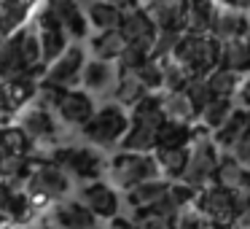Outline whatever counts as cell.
<instances>
[{
  "mask_svg": "<svg viewBox=\"0 0 250 229\" xmlns=\"http://www.w3.org/2000/svg\"><path fill=\"white\" fill-rule=\"evenodd\" d=\"M70 189H73V181L67 178L60 167L46 162L43 157L41 159L33 157V167H30V175H27V181H24L22 191L30 197V202H33L41 213L49 205H54V202L65 200V197L70 194Z\"/></svg>",
  "mask_w": 250,
  "mask_h": 229,
  "instance_id": "7a4b0ae2",
  "label": "cell"
},
{
  "mask_svg": "<svg viewBox=\"0 0 250 229\" xmlns=\"http://www.w3.org/2000/svg\"><path fill=\"white\" fill-rule=\"evenodd\" d=\"M89 229H105V224H94V227H89Z\"/></svg>",
  "mask_w": 250,
  "mask_h": 229,
  "instance_id": "b9f144b4",
  "label": "cell"
},
{
  "mask_svg": "<svg viewBox=\"0 0 250 229\" xmlns=\"http://www.w3.org/2000/svg\"><path fill=\"white\" fill-rule=\"evenodd\" d=\"M180 30H156L153 33V41H151V60H167L169 54L175 51V46H178L180 41Z\"/></svg>",
  "mask_w": 250,
  "mask_h": 229,
  "instance_id": "d6a6232c",
  "label": "cell"
},
{
  "mask_svg": "<svg viewBox=\"0 0 250 229\" xmlns=\"http://www.w3.org/2000/svg\"><path fill=\"white\" fill-rule=\"evenodd\" d=\"M0 148L6 157H33V143L24 137L17 124H8L0 130Z\"/></svg>",
  "mask_w": 250,
  "mask_h": 229,
  "instance_id": "1f68e13d",
  "label": "cell"
},
{
  "mask_svg": "<svg viewBox=\"0 0 250 229\" xmlns=\"http://www.w3.org/2000/svg\"><path fill=\"white\" fill-rule=\"evenodd\" d=\"M218 162H221V151L215 148V143L210 140L207 132H199L194 137V143L188 146V162H186L183 170V178L178 183L188 186L191 191H202L215 181V170Z\"/></svg>",
  "mask_w": 250,
  "mask_h": 229,
  "instance_id": "52a82bcc",
  "label": "cell"
},
{
  "mask_svg": "<svg viewBox=\"0 0 250 229\" xmlns=\"http://www.w3.org/2000/svg\"><path fill=\"white\" fill-rule=\"evenodd\" d=\"M140 8L153 30H180L186 3L183 0H156V3H140Z\"/></svg>",
  "mask_w": 250,
  "mask_h": 229,
  "instance_id": "e0dca14e",
  "label": "cell"
},
{
  "mask_svg": "<svg viewBox=\"0 0 250 229\" xmlns=\"http://www.w3.org/2000/svg\"><path fill=\"white\" fill-rule=\"evenodd\" d=\"M172 229H223V227H218V224L202 218L194 207H186V210L172 221Z\"/></svg>",
  "mask_w": 250,
  "mask_h": 229,
  "instance_id": "8d00e7d4",
  "label": "cell"
},
{
  "mask_svg": "<svg viewBox=\"0 0 250 229\" xmlns=\"http://www.w3.org/2000/svg\"><path fill=\"white\" fill-rule=\"evenodd\" d=\"M78 202L92 213V218L97 224H108L119 216L121 210V197L119 191H113L105 181H92V183H83L78 189Z\"/></svg>",
  "mask_w": 250,
  "mask_h": 229,
  "instance_id": "9c48e42d",
  "label": "cell"
},
{
  "mask_svg": "<svg viewBox=\"0 0 250 229\" xmlns=\"http://www.w3.org/2000/svg\"><path fill=\"white\" fill-rule=\"evenodd\" d=\"M35 3H19V0H3L0 3V35H14L17 30H22L24 24H30Z\"/></svg>",
  "mask_w": 250,
  "mask_h": 229,
  "instance_id": "d4e9b609",
  "label": "cell"
},
{
  "mask_svg": "<svg viewBox=\"0 0 250 229\" xmlns=\"http://www.w3.org/2000/svg\"><path fill=\"white\" fill-rule=\"evenodd\" d=\"M86 49L89 54H92V60L97 62H110V65H116V60L121 57V51L126 49L124 38H121L119 30H105V33H94L86 38Z\"/></svg>",
  "mask_w": 250,
  "mask_h": 229,
  "instance_id": "d6986e66",
  "label": "cell"
},
{
  "mask_svg": "<svg viewBox=\"0 0 250 229\" xmlns=\"http://www.w3.org/2000/svg\"><path fill=\"white\" fill-rule=\"evenodd\" d=\"M83 17H86L89 30H97V33H105V30H116L121 22V8L119 3H110V0H97V3H81Z\"/></svg>",
  "mask_w": 250,
  "mask_h": 229,
  "instance_id": "44dd1931",
  "label": "cell"
},
{
  "mask_svg": "<svg viewBox=\"0 0 250 229\" xmlns=\"http://www.w3.org/2000/svg\"><path fill=\"white\" fill-rule=\"evenodd\" d=\"M250 33V19H248V6L239 3V6H215V19H212L210 35L218 44H226V41H248Z\"/></svg>",
  "mask_w": 250,
  "mask_h": 229,
  "instance_id": "7c38bea8",
  "label": "cell"
},
{
  "mask_svg": "<svg viewBox=\"0 0 250 229\" xmlns=\"http://www.w3.org/2000/svg\"><path fill=\"white\" fill-rule=\"evenodd\" d=\"M186 97L191 100V105H194V111H196V119H199V114L207 108V103L212 100V94H210V89H207V84H205V78H191L188 84H186Z\"/></svg>",
  "mask_w": 250,
  "mask_h": 229,
  "instance_id": "e575fe53",
  "label": "cell"
},
{
  "mask_svg": "<svg viewBox=\"0 0 250 229\" xmlns=\"http://www.w3.org/2000/svg\"><path fill=\"white\" fill-rule=\"evenodd\" d=\"M14 124L24 132V137L33 143V148L41 146V143H54L57 135H60V124H57L54 114H51V111L38 108V105H33V103H30L27 108L17 116Z\"/></svg>",
  "mask_w": 250,
  "mask_h": 229,
  "instance_id": "8fae6325",
  "label": "cell"
},
{
  "mask_svg": "<svg viewBox=\"0 0 250 229\" xmlns=\"http://www.w3.org/2000/svg\"><path fill=\"white\" fill-rule=\"evenodd\" d=\"M215 6L218 3H186L180 33L188 35H210L212 19H215Z\"/></svg>",
  "mask_w": 250,
  "mask_h": 229,
  "instance_id": "7402d4cb",
  "label": "cell"
},
{
  "mask_svg": "<svg viewBox=\"0 0 250 229\" xmlns=\"http://www.w3.org/2000/svg\"><path fill=\"white\" fill-rule=\"evenodd\" d=\"M0 229H22V227H11V224H3Z\"/></svg>",
  "mask_w": 250,
  "mask_h": 229,
  "instance_id": "60d3db41",
  "label": "cell"
},
{
  "mask_svg": "<svg viewBox=\"0 0 250 229\" xmlns=\"http://www.w3.org/2000/svg\"><path fill=\"white\" fill-rule=\"evenodd\" d=\"M105 229H137V224L132 218H124V216H116L113 221L105 224Z\"/></svg>",
  "mask_w": 250,
  "mask_h": 229,
  "instance_id": "f35d334b",
  "label": "cell"
},
{
  "mask_svg": "<svg viewBox=\"0 0 250 229\" xmlns=\"http://www.w3.org/2000/svg\"><path fill=\"white\" fill-rule=\"evenodd\" d=\"M54 167H60L67 178H76L78 183H92V181H103L105 173V154H100L92 146H54L49 157H43Z\"/></svg>",
  "mask_w": 250,
  "mask_h": 229,
  "instance_id": "5b68a950",
  "label": "cell"
},
{
  "mask_svg": "<svg viewBox=\"0 0 250 229\" xmlns=\"http://www.w3.org/2000/svg\"><path fill=\"white\" fill-rule=\"evenodd\" d=\"M116 78H119L116 65H110V62H97V60H86V65H83V70H81L78 89L86 92L89 97H94V94H110Z\"/></svg>",
  "mask_w": 250,
  "mask_h": 229,
  "instance_id": "2e32d148",
  "label": "cell"
},
{
  "mask_svg": "<svg viewBox=\"0 0 250 229\" xmlns=\"http://www.w3.org/2000/svg\"><path fill=\"white\" fill-rule=\"evenodd\" d=\"M146 94H151V92L143 89V84L135 78V73H119L113 89H110V103H116L124 111H132Z\"/></svg>",
  "mask_w": 250,
  "mask_h": 229,
  "instance_id": "cb8c5ba5",
  "label": "cell"
},
{
  "mask_svg": "<svg viewBox=\"0 0 250 229\" xmlns=\"http://www.w3.org/2000/svg\"><path fill=\"white\" fill-rule=\"evenodd\" d=\"M51 8H54L57 22H60L62 33L70 44H81V41L89 38V24L81 3H76V0H51Z\"/></svg>",
  "mask_w": 250,
  "mask_h": 229,
  "instance_id": "9a60e30c",
  "label": "cell"
},
{
  "mask_svg": "<svg viewBox=\"0 0 250 229\" xmlns=\"http://www.w3.org/2000/svg\"><path fill=\"white\" fill-rule=\"evenodd\" d=\"M231 111H234V103H231V100L212 97L210 103H207V108L199 114V119H196V127H199L202 132H207V135H212V132H215L218 127H221L223 121L231 116Z\"/></svg>",
  "mask_w": 250,
  "mask_h": 229,
  "instance_id": "4dcf8cb0",
  "label": "cell"
},
{
  "mask_svg": "<svg viewBox=\"0 0 250 229\" xmlns=\"http://www.w3.org/2000/svg\"><path fill=\"white\" fill-rule=\"evenodd\" d=\"M121 8V22H119V33L124 38L126 46H143V49H151V41L156 30L151 27V22L146 19L140 3H119Z\"/></svg>",
  "mask_w": 250,
  "mask_h": 229,
  "instance_id": "4fadbf2b",
  "label": "cell"
},
{
  "mask_svg": "<svg viewBox=\"0 0 250 229\" xmlns=\"http://www.w3.org/2000/svg\"><path fill=\"white\" fill-rule=\"evenodd\" d=\"M94 111H97L94 97H89L81 89H67V92L60 94V100H57V105H54V119H57V124L81 130V127L92 119Z\"/></svg>",
  "mask_w": 250,
  "mask_h": 229,
  "instance_id": "30bf717a",
  "label": "cell"
},
{
  "mask_svg": "<svg viewBox=\"0 0 250 229\" xmlns=\"http://www.w3.org/2000/svg\"><path fill=\"white\" fill-rule=\"evenodd\" d=\"M248 205H250V194H239V191H231V189H223L218 183H210L207 189L196 191L194 207L202 218L218 224L223 229H231L234 224L245 221L248 218Z\"/></svg>",
  "mask_w": 250,
  "mask_h": 229,
  "instance_id": "6da1fadb",
  "label": "cell"
},
{
  "mask_svg": "<svg viewBox=\"0 0 250 229\" xmlns=\"http://www.w3.org/2000/svg\"><path fill=\"white\" fill-rule=\"evenodd\" d=\"M43 216L51 221L54 229H89V227L97 224L92 218V213H89L76 197H65V200L49 205L43 210Z\"/></svg>",
  "mask_w": 250,
  "mask_h": 229,
  "instance_id": "5bb4252c",
  "label": "cell"
},
{
  "mask_svg": "<svg viewBox=\"0 0 250 229\" xmlns=\"http://www.w3.org/2000/svg\"><path fill=\"white\" fill-rule=\"evenodd\" d=\"M126 127H129V114L124 108H119L116 103H103L97 105L92 119L78 132L83 135L86 146L97 148V151H110V148L119 151L121 140L126 135Z\"/></svg>",
  "mask_w": 250,
  "mask_h": 229,
  "instance_id": "277c9868",
  "label": "cell"
},
{
  "mask_svg": "<svg viewBox=\"0 0 250 229\" xmlns=\"http://www.w3.org/2000/svg\"><path fill=\"white\" fill-rule=\"evenodd\" d=\"M218 68H226V70H231V73H248V68H250V44L245 38L221 44V60H218Z\"/></svg>",
  "mask_w": 250,
  "mask_h": 229,
  "instance_id": "f546056e",
  "label": "cell"
},
{
  "mask_svg": "<svg viewBox=\"0 0 250 229\" xmlns=\"http://www.w3.org/2000/svg\"><path fill=\"white\" fill-rule=\"evenodd\" d=\"M30 229H54V227H51V221H49V218L43 216V213H41V216L35 218L33 224H30Z\"/></svg>",
  "mask_w": 250,
  "mask_h": 229,
  "instance_id": "ab89813d",
  "label": "cell"
},
{
  "mask_svg": "<svg viewBox=\"0 0 250 229\" xmlns=\"http://www.w3.org/2000/svg\"><path fill=\"white\" fill-rule=\"evenodd\" d=\"M105 173H108L105 183L113 191H124V194L132 191L135 186L146 183V181L159 178V170L153 164L151 154H132V151H116L105 162Z\"/></svg>",
  "mask_w": 250,
  "mask_h": 229,
  "instance_id": "8992f818",
  "label": "cell"
},
{
  "mask_svg": "<svg viewBox=\"0 0 250 229\" xmlns=\"http://www.w3.org/2000/svg\"><path fill=\"white\" fill-rule=\"evenodd\" d=\"M151 157L162 181L178 183L183 178L186 162H188V148H156V151H151Z\"/></svg>",
  "mask_w": 250,
  "mask_h": 229,
  "instance_id": "ffe728a7",
  "label": "cell"
},
{
  "mask_svg": "<svg viewBox=\"0 0 250 229\" xmlns=\"http://www.w3.org/2000/svg\"><path fill=\"white\" fill-rule=\"evenodd\" d=\"M248 132H250V114H248V111L234 108L231 116H229V119L210 135V140L215 143V148H218L221 154H226L229 148H231L242 135H248Z\"/></svg>",
  "mask_w": 250,
  "mask_h": 229,
  "instance_id": "ac0fdd59",
  "label": "cell"
},
{
  "mask_svg": "<svg viewBox=\"0 0 250 229\" xmlns=\"http://www.w3.org/2000/svg\"><path fill=\"white\" fill-rule=\"evenodd\" d=\"M212 183L223 186V189H231V191H239V194H250L248 191V183H250V170L237 164L234 159H229L226 154H221V162H218V170H215V181Z\"/></svg>",
  "mask_w": 250,
  "mask_h": 229,
  "instance_id": "603a6c76",
  "label": "cell"
},
{
  "mask_svg": "<svg viewBox=\"0 0 250 229\" xmlns=\"http://www.w3.org/2000/svg\"><path fill=\"white\" fill-rule=\"evenodd\" d=\"M162 114H164V121H178V124L196 127V111L191 105V100L186 97V92L162 94Z\"/></svg>",
  "mask_w": 250,
  "mask_h": 229,
  "instance_id": "83f0119b",
  "label": "cell"
},
{
  "mask_svg": "<svg viewBox=\"0 0 250 229\" xmlns=\"http://www.w3.org/2000/svg\"><path fill=\"white\" fill-rule=\"evenodd\" d=\"M199 132H202L199 127L178 124V121H164L156 132V148H188ZM156 148H153V151H156Z\"/></svg>",
  "mask_w": 250,
  "mask_h": 229,
  "instance_id": "4316f807",
  "label": "cell"
},
{
  "mask_svg": "<svg viewBox=\"0 0 250 229\" xmlns=\"http://www.w3.org/2000/svg\"><path fill=\"white\" fill-rule=\"evenodd\" d=\"M169 60L180 68V70L191 78H205L207 73H212L221 60V44L212 35H188L183 33L175 46V51L169 54Z\"/></svg>",
  "mask_w": 250,
  "mask_h": 229,
  "instance_id": "3957f363",
  "label": "cell"
},
{
  "mask_svg": "<svg viewBox=\"0 0 250 229\" xmlns=\"http://www.w3.org/2000/svg\"><path fill=\"white\" fill-rule=\"evenodd\" d=\"M151 60V49H143V46H126L121 51V57L116 60V70L119 73H135L137 68H143Z\"/></svg>",
  "mask_w": 250,
  "mask_h": 229,
  "instance_id": "836d02e7",
  "label": "cell"
},
{
  "mask_svg": "<svg viewBox=\"0 0 250 229\" xmlns=\"http://www.w3.org/2000/svg\"><path fill=\"white\" fill-rule=\"evenodd\" d=\"M205 84L210 89L212 97H221V100H231L237 94V89L242 84H248V73H231L226 68H215L212 73L205 76Z\"/></svg>",
  "mask_w": 250,
  "mask_h": 229,
  "instance_id": "484cf974",
  "label": "cell"
},
{
  "mask_svg": "<svg viewBox=\"0 0 250 229\" xmlns=\"http://www.w3.org/2000/svg\"><path fill=\"white\" fill-rule=\"evenodd\" d=\"M86 46L83 44H70L60 57H57L51 65L43 68V76H41V87H51L60 89V92H67V89H78V81H81V70L86 65Z\"/></svg>",
  "mask_w": 250,
  "mask_h": 229,
  "instance_id": "ba28073f",
  "label": "cell"
},
{
  "mask_svg": "<svg viewBox=\"0 0 250 229\" xmlns=\"http://www.w3.org/2000/svg\"><path fill=\"white\" fill-rule=\"evenodd\" d=\"M132 221L137 224V229H172L169 221H162V218L151 216V213H135Z\"/></svg>",
  "mask_w": 250,
  "mask_h": 229,
  "instance_id": "74e56055",
  "label": "cell"
},
{
  "mask_svg": "<svg viewBox=\"0 0 250 229\" xmlns=\"http://www.w3.org/2000/svg\"><path fill=\"white\" fill-rule=\"evenodd\" d=\"M169 189L167 181L162 178H153V181H146V183L135 186L132 191H126V205L132 207V213H140V210H148L159 197H164Z\"/></svg>",
  "mask_w": 250,
  "mask_h": 229,
  "instance_id": "f1b7e54d",
  "label": "cell"
},
{
  "mask_svg": "<svg viewBox=\"0 0 250 229\" xmlns=\"http://www.w3.org/2000/svg\"><path fill=\"white\" fill-rule=\"evenodd\" d=\"M135 78L143 84L146 92H162V68H159V62L148 60L143 68L135 70Z\"/></svg>",
  "mask_w": 250,
  "mask_h": 229,
  "instance_id": "d590c367",
  "label": "cell"
}]
</instances>
